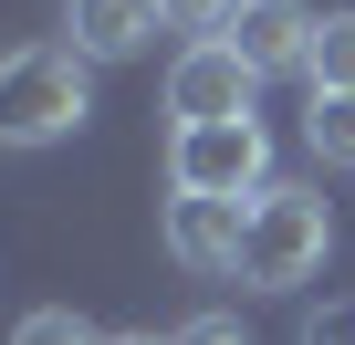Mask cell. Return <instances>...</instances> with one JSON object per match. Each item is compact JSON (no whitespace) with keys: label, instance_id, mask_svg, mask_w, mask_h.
Here are the masks:
<instances>
[{"label":"cell","instance_id":"6da1fadb","mask_svg":"<svg viewBox=\"0 0 355 345\" xmlns=\"http://www.w3.org/2000/svg\"><path fill=\"white\" fill-rule=\"evenodd\" d=\"M94 115V63L73 42H21L0 53V146H63L73 126Z\"/></svg>","mask_w":355,"mask_h":345},{"label":"cell","instance_id":"7a4b0ae2","mask_svg":"<svg viewBox=\"0 0 355 345\" xmlns=\"http://www.w3.org/2000/svg\"><path fill=\"white\" fill-rule=\"evenodd\" d=\"M324 251H334V210H324V189L272 178V189L251 199V251H241V283L293 293V283H313V272H324Z\"/></svg>","mask_w":355,"mask_h":345},{"label":"cell","instance_id":"3957f363","mask_svg":"<svg viewBox=\"0 0 355 345\" xmlns=\"http://www.w3.org/2000/svg\"><path fill=\"white\" fill-rule=\"evenodd\" d=\"M167 189L178 199H261L272 189V136H261V115H241V126H167Z\"/></svg>","mask_w":355,"mask_h":345},{"label":"cell","instance_id":"277c9868","mask_svg":"<svg viewBox=\"0 0 355 345\" xmlns=\"http://www.w3.org/2000/svg\"><path fill=\"white\" fill-rule=\"evenodd\" d=\"M251 94H261V74H251L230 42H189V53L167 63V115H178V126H241Z\"/></svg>","mask_w":355,"mask_h":345},{"label":"cell","instance_id":"5b68a950","mask_svg":"<svg viewBox=\"0 0 355 345\" xmlns=\"http://www.w3.org/2000/svg\"><path fill=\"white\" fill-rule=\"evenodd\" d=\"M157 241H167L178 272H241V251H251V210H241V199H178V189H167Z\"/></svg>","mask_w":355,"mask_h":345},{"label":"cell","instance_id":"8992f818","mask_svg":"<svg viewBox=\"0 0 355 345\" xmlns=\"http://www.w3.org/2000/svg\"><path fill=\"white\" fill-rule=\"evenodd\" d=\"M313 32H324V11H303V0H241V22L220 42L272 84V74H313Z\"/></svg>","mask_w":355,"mask_h":345},{"label":"cell","instance_id":"52a82bcc","mask_svg":"<svg viewBox=\"0 0 355 345\" xmlns=\"http://www.w3.org/2000/svg\"><path fill=\"white\" fill-rule=\"evenodd\" d=\"M157 0H63V42L84 53V63H136L146 42H157Z\"/></svg>","mask_w":355,"mask_h":345},{"label":"cell","instance_id":"ba28073f","mask_svg":"<svg viewBox=\"0 0 355 345\" xmlns=\"http://www.w3.org/2000/svg\"><path fill=\"white\" fill-rule=\"evenodd\" d=\"M303 146L324 167H355V94H303Z\"/></svg>","mask_w":355,"mask_h":345},{"label":"cell","instance_id":"9c48e42d","mask_svg":"<svg viewBox=\"0 0 355 345\" xmlns=\"http://www.w3.org/2000/svg\"><path fill=\"white\" fill-rule=\"evenodd\" d=\"M313 94H355V11H324V32H313V74H303Z\"/></svg>","mask_w":355,"mask_h":345},{"label":"cell","instance_id":"30bf717a","mask_svg":"<svg viewBox=\"0 0 355 345\" xmlns=\"http://www.w3.org/2000/svg\"><path fill=\"white\" fill-rule=\"evenodd\" d=\"M11 345H105V335H94L73 303H42V314H21V324H11Z\"/></svg>","mask_w":355,"mask_h":345},{"label":"cell","instance_id":"8fae6325","mask_svg":"<svg viewBox=\"0 0 355 345\" xmlns=\"http://www.w3.org/2000/svg\"><path fill=\"white\" fill-rule=\"evenodd\" d=\"M167 11V32H189V42H220L230 22H241V0H157Z\"/></svg>","mask_w":355,"mask_h":345},{"label":"cell","instance_id":"7c38bea8","mask_svg":"<svg viewBox=\"0 0 355 345\" xmlns=\"http://www.w3.org/2000/svg\"><path fill=\"white\" fill-rule=\"evenodd\" d=\"M167 345H251V335H241L230 314H189V324H178V335H167Z\"/></svg>","mask_w":355,"mask_h":345},{"label":"cell","instance_id":"4fadbf2b","mask_svg":"<svg viewBox=\"0 0 355 345\" xmlns=\"http://www.w3.org/2000/svg\"><path fill=\"white\" fill-rule=\"evenodd\" d=\"M303 345H355V303H324V314H303Z\"/></svg>","mask_w":355,"mask_h":345},{"label":"cell","instance_id":"5bb4252c","mask_svg":"<svg viewBox=\"0 0 355 345\" xmlns=\"http://www.w3.org/2000/svg\"><path fill=\"white\" fill-rule=\"evenodd\" d=\"M105 345H167V335H105Z\"/></svg>","mask_w":355,"mask_h":345}]
</instances>
